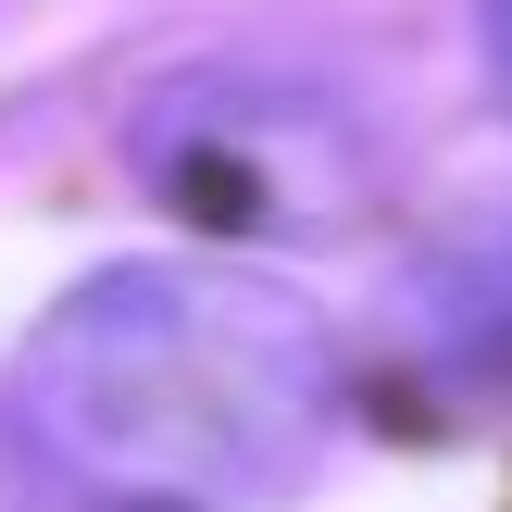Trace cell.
<instances>
[{"label":"cell","instance_id":"1","mask_svg":"<svg viewBox=\"0 0 512 512\" xmlns=\"http://www.w3.org/2000/svg\"><path fill=\"white\" fill-rule=\"evenodd\" d=\"M338 338L300 288L238 263H113L50 300L25 425L125 512H250L313 463Z\"/></svg>","mask_w":512,"mask_h":512},{"label":"cell","instance_id":"2","mask_svg":"<svg viewBox=\"0 0 512 512\" xmlns=\"http://www.w3.org/2000/svg\"><path fill=\"white\" fill-rule=\"evenodd\" d=\"M138 175L175 200L188 225H225V238H338V225L375 213L388 188V150L350 113L338 88L275 63H200L163 75L125 125Z\"/></svg>","mask_w":512,"mask_h":512},{"label":"cell","instance_id":"3","mask_svg":"<svg viewBox=\"0 0 512 512\" xmlns=\"http://www.w3.org/2000/svg\"><path fill=\"white\" fill-rule=\"evenodd\" d=\"M425 338L463 375H500L512 388V200L425 250Z\"/></svg>","mask_w":512,"mask_h":512},{"label":"cell","instance_id":"4","mask_svg":"<svg viewBox=\"0 0 512 512\" xmlns=\"http://www.w3.org/2000/svg\"><path fill=\"white\" fill-rule=\"evenodd\" d=\"M488 75H500V100H512V0H488Z\"/></svg>","mask_w":512,"mask_h":512},{"label":"cell","instance_id":"5","mask_svg":"<svg viewBox=\"0 0 512 512\" xmlns=\"http://www.w3.org/2000/svg\"><path fill=\"white\" fill-rule=\"evenodd\" d=\"M0 512H25V438L0 425Z\"/></svg>","mask_w":512,"mask_h":512}]
</instances>
